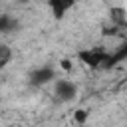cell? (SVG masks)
Masks as SVG:
<instances>
[{
    "instance_id": "1",
    "label": "cell",
    "mask_w": 127,
    "mask_h": 127,
    "mask_svg": "<svg viewBox=\"0 0 127 127\" xmlns=\"http://www.w3.org/2000/svg\"><path fill=\"white\" fill-rule=\"evenodd\" d=\"M73 121H75L79 127H83V125L89 121V111H87L85 107H77V109L73 111Z\"/></svg>"
}]
</instances>
